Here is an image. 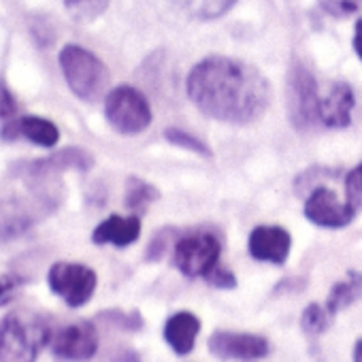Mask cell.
<instances>
[{
    "mask_svg": "<svg viewBox=\"0 0 362 362\" xmlns=\"http://www.w3.org/2000/svg\"><path fill=\"white\" fill-rule=\"evenodd\" d=\"M22 284H24V279H20L16 275H0V307L7 305L16 296V292Z\"/></svg>",
    "mask_w": 362,
    "mask_h": 362,
    "instance_id": "26",
    "label": "cell"
},
{
    "mask_svg": "<svg viewBox=\"0 0 362 362\" xmlns=\"http://www.w3.org/2000/svg\"><path fill=\"white\" fill-rule=\"evenodd\" d=\"M139 235H141V220L136 216H128V218L111 216L94 228L92 241L96 245L113 243L115 247H126L134 243Z\"/></svg>",
    "mask_w": 362,
    "mask_h": 362,
    "instance_id": "14",
    "label": "cell"
},
{
    "mask_svg": "<svg viewBox=\"0 0 362 362\" xmlns=\"http://www.w3.org/2000/svg\"><path fill=\"white\" fill-rule=\"evenodd\" d=\"M173 3L194 20H218L228 13L237 0H173Z\"/></svg>",
    "mask_w": 362,
    "mask_h": 362,
    "instance_id": "19",
    "label": "cell"
},
{
    "mask_svg": "<svg viewBox=\"0 0 362 362\" xmlns=\"http://www.w3.org/2000/svg\"><path fill=\"white\" fill-rule=\"evenodd\" d=\"M164 136L173 143V145H179V147H184V149H190V151H197L201 156H211L209 147L205 143H201L197 136H190L188 132L184 130H177V128H168L164 132Z\"/></svg>",
    "mask_w": 362,
    "mask_h": 362,
    "instance_id": "23",
    "label": "cell"
},
{
    "mask_svg": "<svg viewBox=\"0 0 362 362\" xmlns=\"http://www.w3.org/2000/svg\"><path fill=\"white\" fill-rule=\"evenodd\" d=\"M354 109V92L347 83L337 81L328 88L324 96H320L317 117L328 128H345L351 122Z\"/></svg>",
    "mask_w": 362,
    "mask_h": 362,
    "instance_id": "12",
    "label": "cell"
},
{
    "mask_svg": "<svg viewBox=\"0 0 362 362\" xmlns=\"http://www.w3.org/2000/svg\"><path fill=\"white\" fill-rule=\"evenodd\" d=\"M33 226L30 211L11 199H0V243L13 241L28 233Z\"/></svg>",
    "mask_w": 362,
    "mask_h": 362,
    "instance_id": "15",
    "label": "cell"
},
{
    "mask_svg": "<svg viewBox=\"0 0 362 362\" xmlns=\"http://www.w3.org/2000/svg\"><path fill=\"white\" fill-rule=\"evenodd\" d=\"M324 5V9L334 16H349L356 11V3H351V0H326Z\"/></svg>",
    "mask_w": 362,
    "mask_h": 362,
    "instance_id": "28",
    "label": "cell"
},
{
    "mask_svg": "<svg viewBox=\"0 0 362 362\" xmlns=\"http://www.w3.org/2000/svg\"><path fill=\"white\" fill-rule=\"evenodd\" d=\"M209 351L220 360H258L269 354V341L260 334L216 330L209 337Z\"/></svg>",
    "mask_w": 362,
    "mask_h": 362,
    "instance_id": "9",
    "label": "cell"
},
{
    "mask_svg": "<svg viewBox=\"0 0 362 362\" xmlns=\"http://www.w3.org/2000/svg\"><path fill=\"white\" fill-rule=\"evenodd\" d=\"M60 69L69 88L81 100H98L109 86V71L103 64V60L81 45L62 47Z\"/></svg>",
    "mask_w": 362,
    "mask_h": 362,
    "instance_id": "3",
    "label": "cell"
},
{
    "mask_svg": "<svg viewBox=\"0 0 362 362\" xmlns=\"http://www.w3.org/2000/svg\"><path fill=\"white\" fill-rule=\"evenodd\" d=\"M354 362H362V339H358L354 345Z\"/></svg>",
    "mask_w": 362,
    "mask_h": 362,
    "instance_id": "30",
    "label": "cell"
},
{
    "mask_svg": "<svg viewBox=\"0 0 362 362\" xmlns=\"http://www.w3.org/2000/svg\"><path fill=\"white\" fill-rule=\"evenodd\" d=\"M49 341L47 317L28 309L11 311L0 322V362H37Z\"/></svg>",
    "mask_w": 362,
    "mask_h": 362,
    "instance_id": "2",
    "label": "cell"
},
{
    "mask_svg": "<svg viewBox=\"0 0 362 362\" xmlns=\"http://www.w3.org/2000/svg\"><path fill=\"white\" fill-rule=\"evenodd\" d=\"M354 49L358 54V58L362 60V18L356 24V35H354Z\"/></svg>",
    "mask_w": 362,
    "mask_h": 362,
    "instance_id": "29",
    "label": "cell"
},
{
    "mask_svg": "<svg viewBox=\"0 0 362 362\" xmlns=\"http://www.w3.org/2000/svg\"><path fill=\"white\" fill-rule=\"evenodd\" d=\"M47 281L52 292L73 309L83 307L92 298L98 284L96 273L77 262H56L47 273Z\"/></svg>",
    "mask_w": 362,
    "mask_h": 362,
    "instance_id": "6",
    "label": "cell"
},
{
    "mask_svg": "<svg viewBox=\"0 0 362 362\" xmlns=\"http://www.w3.org/2000/svg\"><path fill=\"white\" fill-rule=\"evenodd\" d=\"M20 136H26L39 147H54L60 141V130L52 119L39 117V115H28L18 119Z\"/></svg>",
    "mask_w": 362,
    "mask_h": 362,
    "instance_id": "18",
    "label": "cell"
},
{
    "mask_svg": "<svg viewBox=\"0 0 362 362\" xmlns=\"http://www.w3.org/2000/svg\"><path fill=\"white\" fill-rule=\"evenodd\" d=\"M211 286H216V288H222V290H233L235 286H237V279H235V275L228 271V269H222L220 264L205 277Z\"/></svg>",
    "mask_w": 362,
    "mask_h": 362,
    "instance_id": "25",
    "label": "cell"
},
{
    "mask_svg": "<svg viewBox=\"0 0 362 362\" xmlns=\"http://www.w3.org/2000/svg\"><path fill=\"white\" fill-rule=\"evenodd\" d=\"M356 209L341 203L337 194L324 186L315 188L305 203V218L322 228H343L354 220Z\"/></svg>",
    "mask_w": 362,
    "mask_h": 362,
    "instance_id": "10",
    "label": "cell"
},
{
    "mask_svg": "<svg viewBox=\"0 0 362 362\" xmlns=\"http://www.w3.org/2000/svg\"><path fill=\"white\" fill-rule=\"evenodd\" d=\"M362 296V273L360 271H349L345 279L337 281L328 294L326 309L330 315H337L339 311L347 309Z\"/></svg>",
    "mask_w": 362,
    "mask_h": 362,
    "instance_id": "16",
    "label": "cell"
},
{
    "mask_svg": "<svg viewBox=\"0 0 362 362\" xmlns=\"http://www.w3.org/2000/svg\"><path fill=\"white\" fill-rule=\"evenodd\" d=\"M16 111H18V103L13 94L3 81H0V117H13Z\"/></svg>",
    "mask_w": 362,
    "mask_h": 362,
    "instance_id": "27",
    "label": "cell"
},
{
    "mask_svg": "<svg viewBox=\"0 0 362 362\" xmlns=\"http://www.w3.org/2000/svg\"><path fill=\"white\" fill-rule=\"evenodd\" d=\"M98 349V334L90 322H75L64 326L52 339V351L60 360L83 362L90 360Z\"/></svg>",
    "mask_w": 362,
    "mask_h": 362,
    "instance_id": "8",
    "label": "cell"
},
{
    "mask_svg": "<svg viewBox=\"0 0 362 362\" xmlns=\"http://www.w3.org/2000/svg\"><path fill=\"white\" fill-rule=\"evenodd\" d=\"M94 164V158L83 151V149H75V147H69V149H62L58 153H54L52 158H43L39 162H35L33 166L39 168V170H47V173H56L60 175L62 170L66 168H75V170H90Z\"/></svg>",
    "mask_w": 362,
    "mask_h": 362,
    "instance_id": "17",
    "label": "cell"
},
{
    "mask_svg": "<svg viewBox=\"0 0 362 362\" xmlns=\"http://www.w3.org/2000/svg\"><path fill=\"white\" fill-rule=\"evenodd\" d=\"M64 7L75 22L88 24L107 11L109 0H64Z\"/></svg>",
    "mask_w": 362,
    "mask_h": 362,
    "instance_id": "21",
    "label": "cell"
},
{
    "mask_svg": "<svg viewBox=\"0 0 362 362\" xmlns=\"http://www.w3.org/2000/svg\"><path fill=\"white\" fill-rule=\"evenodd\" d=\"M292 237L281 226H258L250 235V254L256 260L284 264L290 256Z\"/></svg>",
    "mask_w": 362,
    "mask_h": 362,
    "instance_id": "11",
    "label": "cell"
},
{
    "mask_svg": "<svg viewBox=\"0 0 362 362\" xmlns=\"http://www.w3.org/2000/svg\"><path fill=\"white\" fill-rule=\"evenodd\" d=\"M288 107H290V119L296 128H309L315 122H320V94L317 83L313 75L303 66L294 64L290 71V83H288Z\"/></svg>",
    "mask_w": 362,
    "mask_h": 362,
    "instance_id": "7",
    "label": "cell"
},
{
    "mask_svg": "<svg viewBox=\"0 0 362 362\" xmlns=\"http://www.w3.org/2000/svg\"><path fill=\"white\" fill-rule=\"evenodd\" d=\"M199 332H201V320L190 311H179L170 315L164 326V339L179 356H186L194 349Z\"/></svg>",
    "mask_w": 362,
    "mask_h": 362,
    "instance_id": "13",
    "label": "cell"
},
{
    "mask_svg": "<svg viewBox=\"0 0 362 362\" xmlns=\"http://www.w3.org/2000/svg\"><path fill=\"white\" fill-rule=\"evenodd\" d=\"M222 243L211 233H194L179 239L173 250V262L186 277H207L220 262Z\"/></svg>",
    "mask_w": 362,
    "mask_h": 362,
    "instance_id": "5",
    "label": "cell"
},
{
    "mask_svg": "<svg viewBox=\"0 0 362 362\" xmlns=\"http://www.w3.org/2000/svg\"><path fill=\"white\" fill-rule=\"evenodd\" d=\"M345 194H347L349 207H354L358 211L362 207V162L351 173H347V177H345Z\"/></svg>",
    "mask_w": 362,
    "mask_h": 362,
    "instance_id": "24",
    "label": "cell"
},
{
    "mask_svg": "<svg viewBox=\"0 0 362 362\" xmlns=\"http://www.w3.org/2000/svg\"><path fill=\"white\" fill-rule=\"evenodd\" d=\"M330 311L317 303H311L309 307H305L303 315H300V326L307 334L315 337V334H322L328 326H330Z\"/></svg>",
    "mask_w": 362,
    "mask_h": 362,
    "instance_id": "22",
    "label": "cell"
},
{
    "mask_svg": "<svg viewBox=\"0 0 362 362\" xmlns=\"http://www.w3.org/2000/svg\"><path fill=\"white\" fill-rule=\"evenodd\" d=\"M188 96L207 115L228 124L260 119L271 103L267 77L247 62L211 56L188 75Z\"/></svg>",
    "mask_w": 362,
    "mask_h": 362,
    "instance_id": "1",
    "label": "cell"
},
{
    "mask_svg": "<svg viewBox=\"0 0 362 362\" xmlns=\"http://www.w3.org/2000/svg\"><path fill=\"white\" fill-rule=\"evenodd\" d=\"M105 115L109 124L122 134L143 132L151 124V109L147 98L130 86H119L107 94Z\"/></svg>",
    "mask_w": 362,
    "mask_h": 362,
    "instance_id": "4",
    "label": "cell"
},
{
    "mask_svg": "<svg viewBox=\"0 0 362 362\" xmlns=\"http://www.w3.org/2000/svg\"><path fill=\"white\" fill-rule=\"evenodd\" d=\"M158 199V190L149 186L147 181L139 177L128 179V188H126V207L134 214H143L153 201Z\"/></svg>",
    "mask_w": 362,
    "mask_h": 362,
    "instance_id": "20",
    "label": "cell"
}]
</instances>
